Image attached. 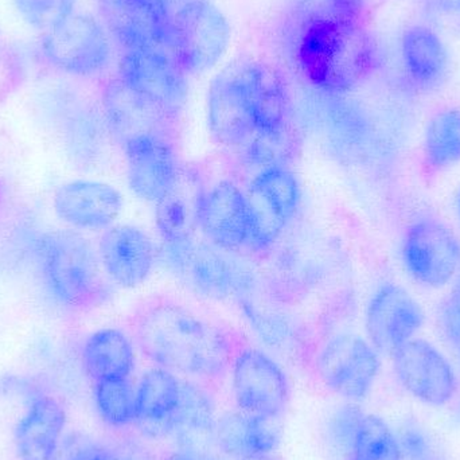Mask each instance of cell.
Listing matches in <instances>:
<instances>
[{
  "label": "cell",
  "mask_w": 460,
  "mask_h": 460,
  "mask_svg": "<svg viewBox=\"0 0 460 460\" xmlns=\"http://www.w3.org/2000/svg\"><path fill=\"white\" fill-rule=\"evenodd\" d=\"M208 123L220 145L241 147L252 137L286 142L289 102L280 75L261 59H233L208 91Z\"/></svg>",
  "instance_id": "obj_1"
},
{
  "label": "cell",
  "mask_w": 460,
  "mask_h": 460,
  "mask_svg": "<svg viewBox=\"0 0 460 460\" xmlns=\"http://www.w3.org/2000/svg\"><path fill=\"white\" fill-rule=\"evenodd\" d=\"M135 334L143 353L164 369L209 378L223 375L229 365L232 350L223 330L178 303L146 305Z\"/></svg>",
  "instance_id": "obj_2"
},
{
  "label": "cell",
  "mask_w": 460,
  "mask_h": 460,
  "mask_svg": "<svg viewBox=\"0 0 460 460\" xmlns=\"http://www.w3.org/2000/svg\"><path fill=\"white\" fill-rule=\"evenodd\" d=\"M296 59L303 75L315 88L342 94L375 70L377 48L361 23L316 19L302 23Z\"/></svg>",
  "instance_id": "obj_3"
},
{
  "label": "cell",
  "mask_w": 460,
  "mask_h": 460,
  "mask_svg": "<svg viewBox=\"0 0 460 460\" xmlns=\"http://www.w3.org/2000/svg\"><path fill=\"white\" fill-rule=\"evenodd\" d=\"M40 254L49 291L59 305L83 310L102 297V262L88 238L75 230L48 233Z\"/></svg>",
  "instance_id": "obj_4"
},
{
  "label": "cell",
  "mask_w": 460,
  "mask_h": 460,
  "mask_svg": "<svg viewBox=\"0 0 460 460\" xmlns=\"http://www.w3.org/2000/svg\"><path fill=\"white\" fill-rule=\"evenodd\" d=\"M161 256L172 275L207 299L241 297L254 288L251 270L212 243L193 237L164 243Z\"/></svg>",
  "instance_id": "obj_5"
},
{
  "label": "cell",
  "mask_w": 460,
  "mask_h": 460,
  "mask_svg": "<svg viewBox=\"0 0 460 460\" xmlns=\"http://www.w3.org/2000/svg\"><path fill=\"white\" fill-rule=\"evenodd\" d=\"M230 37L228 18L210 0H191L172 13L170 50L186 75L213 69L226 56Z\"/></svg>",
  "instance_id": "obj_6"
},
{
  "label": "cell",
  "mask_w": 460,
  "mask_h": 460,
  "mask_svg": "<svg viewBox=\"0 0 460 460\" xmlns=\"http://www.w3.org/2000/svg\"><path fill=\"white\" fill-rule=\"evenodd\" d=\"M402 256L407 272L427 288H443L460 273L459 237L438 218H419L408 226Z\"/></svg>",
  "instance_id": "obj_7"
},
{
  "label": "cell",
  "mask_w": 460,
  "mask_h": 460,
  "mask_svg": "<svg viewBox=\"0 0 460 460\" xmlns=\"http://www.w3.org/2000/svg\"><path fill=\"white\" fill-rule=\"evenodd\" d=\"M119 78L132 91L175 119L188 102L186 72L170 51L126 50L119 61Z\"/></svg>",
  "instance_id": "obj_8"
},
{
  "label": "cell",
  "mask_w": 460,
  "mask_h": 460,
  "mask_svg": "<svg viewBox=\"0 0 460 460\" xmlns=\"http://www.w3.org/2000/svg\"><path fill=\"white\" fill-rule=\"evenodd\" d=\"M42 50L46 59L67 75H97L111 61V40L107 31L93 16H72L43 35Z\"/></svg>",
  "instance_id": "obj_9"
},
{
  "label": "cell",
  "mask_w": 460,
  "mask_h": 460,
  "mask_svg": "<svg viewBox=\"0 0 460 460\" xmlns=\"http://www.w3.org/2000/svg\"><path fill=\"white\" fill-rule=\"evenodd\" d=\"M380 369L378 351L369 341L356 334L332 338L316 359V370L324 385L350 402L367 399Z\"/></svg>",
  "instance_id": "obj_10"
},
{
  "label": "cell",
  "mask_w": 460,
  "mask_h": 460,
  "mask_svg": "<svg viewBox=\"0 0 460 460\" xmlns=\"http://www.w3.org/2000/svg\"><path fill=\"white\" fill-rule=\"evenodd\" d=\"M253 245L267 249L280 238L300 202V188L294 172L281 164L261 170L248 193Z\"/></svg>",
  "instance_id": "obj_11"
},
{
  "label": "cell",
  "mask_w": 460,
  "mask_h": 460,
  "mask_svg": "<svg viewBox=\"0 0 460 460\" xmlns=\"http://www.w3.org/2000/svg\"><path fill=\"white\" fill-rule=\"evenodd\" d=\"M394 373L402 388L423 404L440 408L458 392V377L450 359L429 341L413 338L394 356Z\"/></svg>",
  "instance_id": "obj_12"
},
{
  "label": "cell",
  "mask_w": 460,
  "mask_h": 460,
  "mask_svg": "<svg viewBox=\"0 0 460 460\" xmlns=\"http://www.w3.org/2000/svg\"><path fill=\"white\" fill-rule=\"evenodd\" d=\"M233 394L241 412L260 419H278L289 399V384L280 365L259 349L235 357Z\"/></svg>",
  "instance_id": "obj_13"
},
{
  "label": "cell",
  "mask_w": 460,
  "mask_h": 460,
  "mask_svg": "<svg viewBox=\"0 0 460 460\" xmlns=\"http://www.w3.org/2000/svg\"><path fill=\"white\" fill-rule=\"evenodd\" d=\"M426 313L420 303L399 284L384 283L367 303L365 327L378 353L394 356L423 329Z\"/></svg>",
  "instance_id": "obj_14"
},
{
  "label": "cell",
  "mask_w": 460,
  "mask_h": 460,
  "mask_svg": "<svg viewBox=\"0 0 460 460\" xmlns=\"http://www.w3.org/2000/svg\"><path fill=\"white\" fill-rule=\"evenodd\" d=\"M123 148L129 189L142 201L158 204L182 180L177 151L169 134L137 137Z\"/></svg>",
  "instance_id": "obj_15"
},
{
  "label": "cell",
  "mask_w": 460,
  "mask_h": 460,
  "mask_svg": "<svg viewBox=\"0 0 460 460\" xmlns=\"http://www.w3.org/2000/svg\"><path fill=\"white\" fill-rule=\"evenodd\" d=\"M197 226L208 243L228 253L253 245L248 199L229 181L218 182L202 194Z\"/></svg>",
  "instance_id": "obj_16"
},
{
  "label": "cell",
  "mask_w": 460,
  "mask_h": 460,
  "mask_svg": "<svg viewBox=\"0 0 460 460\" xmlns=\"http://www.w3.org/2000/svg\"><path fill=\"white\" fill-rule=\"evenodd\" d=\"M111 34L126 50H170L172 11L148 0H102Z\"/></svg>",
  "instance_id": "obj_17"
},
{
  "label": "cell",
  "mask_w": 460,
  "mask_h": 460,
  "mask_svg": "<svg viewBox=\"0 0 460 460\" xmlns=\"http://www.w3.org/2000/svg\"><path fill=\"white\" fill-rule=\"evenodd\" d=\"M102 270L121 288H137L146 283L156 262L153 238L137 226H112L100 238Z\"/></svg>",
  "instance_id": "obj_18"
},
{
  "label": "cell",
  "mask_w": 460,
  "mask_h": 460,
  "mask_svg": "<svg viewBox=\"0 0 460 460\" xmlns=\"http://www.w3.org/2000/svg\"><path fill=\"white\" fill-rule=\"evenodd\" d=\"M53 205L59 220L73 228L107 230L120 217L124 199L110 183L78 180L64 183Z\"/></svg>",
  "instance_id": "obj_19"
},
{
  "label": "cell",
  "mask_w": 460,
  "mask_h": 460,
  "mask_svg": "<svg viewBox=\"0 0 460 460\" xmlns=\"http://www.w3.org/2000/svg\"><path fill=\"white\" fill-rule=\"evenodd\" d=\"M102 111L111 134L121 146L148 135L169 134L172 119L119 77L105 85Z\"/></svg>",
  "instance_id": "obj_20"
},
{
  "label": "cell",
  "mask_w": 460,
  "mask_h": 460,
  "mask_svg": "<svg viewBox=\"0 0 460 460\" xmlns=\"http://www.w3.org/2000/svg\"><path fill=\"white\" fill-rule=\"evenodd\" d=\"M66 415L53 397L31 400L15 427V446L19 460H53L61 445Z\"/></svg>",
  "instance_id": "obj_21"
},
{
  "label": "cell",
  "mask_w": 460,
  "mask_h": 460,
  "mask_svg": "<svg viewBox=\"0 0 460 460\" xmlns=\"http://www.w3.org/2000/svg\"><path fill=\"white\" fill-rule=\"evenodd\" d=\"M402 61L411 83L421 91L442 85L448 73L447 48L431 27L413 24L402 38Z\"/></svg>",
  "instance_id": "obj_22"
},
{
  "label": "cell",
  "mask_w": 460,
  "mask_h": 460,
  "mask_svg": "<svg viewBox=\"0 0 460 460\" xmlns=\"http://www.w3.org/2000/svg\"><path fill=\"white\" fill-rule=\"evenodd\" d=\"M180 399L181 381L170 370H148L135 391V421L154 437L169 434Z\"/></svg>",
  "instance_id": "obj_23"
},
{
  "label": "cell",
  "mask_w": 460,
  "mask_h": 460,
  "mask_svg": "<svg viewBox=\"0 0 460 460\" xmlns=\"http://www.w3.org/2000/svg\"><path fill=\"white\" fill-rule=\"evenodd\" d=\"M83 361L94 383L126 380L135 367L134 345L126 332L115 327H105L86 340Z\"/></svg>",
  "instance_id": "obj_24"
},
{
  "label": "cell",
  "mask_w": 460,
  "mask_h": 460,
  "mask_svg": "<svg viewBox=\"0 0 460 460\" xmlns=\"http://www.w3.org/2000/svg\"><path fill=\"white\" fill-rule=\"evenodd\" d=\"M273 420L276 419L253 418L241 411L226 413L216 424L218 447L233 458L270 456L279 442Z\"/></svg>",
  "instance_id": "obj_25"
},
{
  "label": "cell",
  "mask_w": 460,
  "mask_h": 460,
  "mask_svg": "<svg viewBox=\"0 0 460 460\" xmlns=\"http://www.w3.org/2000/svg\"><path fill=\"white\" fill-rule=\"evenodd\" d=\"M327 113L330 145L337 155L349 162H358L373 148L372 124L359 105L335 97Z\"/></svg>",
  "instance_id": "obj_26"
},
{
  "label": "cell",
  "mask_w": 460,
  "mask_h": 460,
  "mask_svg": "<svg viewBox=\"0 0 460 460\" xmlns=\"http://www.w3.org/2000/svg\"><path fill=\"white\" fill-rule=\"evenodd\" d=\"M216 424L215 407L207 392L181 381L180 405L172 420V432L181 447L202 453V446L215 438Z\"/></svg>",
  "instance_id": "obj_27"
},
{
  "label": "cell",
  "mask_w": 460,
  "mask_h": 460,
  "mask_svg": "<svg viewBox=\"0 0 460 460\" xmlns=\"http://www.w3.org/2000/svg\"><path fill=\"white\" fill-rule=\"evenodd\" d=\"M423 155L431 172L460 164V108H443L431 116L424 129Z\"/></svg>",
  "instance_id": "obj_28"
},
{
  "label": "cell",
  "mask_w": 460,
  "mask_h": 460,
  "mask_svg": "<svg viewBox=\"0 0 460 460\" xmlns=\"http://www.w3.org/2000/svg\"><path fill=\"white\" fill-rule=\"evenodd\" d=\"M185 188L181 180L169 196L155 204L156 228L164 243H177L193 237L202 196H191Z\"/></svg>",
  "instance_id": "obj_29"
},
{
  "label": "cell",
  "mask_w": 460,
  "mask_h": 460,
  "mask_svg": "<svg viewBox=\"0 0 460 460\" xmlns=\"http://www.w3.org/2000/svg\"><path fill=\"white\" fill-rule=\"evenodd\" d=\"M350 460H402L399 438L394 429L376 415H364L359 421Z\"/></svg>",
  "instance_id": "obj_30"
},
{
  "label": "cell",
  "mask_w": 460,
  "mask_h": 460,
  "mask_svg": "<svg viewBox=\"0 0 460 460\" xmlns=\"http://www.w3.org/2000/svg\"><path fill=\"white\" fill-rule=\"evenodd\" d=\"M243 313L251 323L252 329L270 348H283L289 341L291 326L286 315L270 303L256 296L253 289L240 297Z\"/></svg>",
  "instance_id": "obj_31"
},
{
  "label": "cell",
  "mask_w": 460,
  "mask_h": 460,
  "mask_svg": "<svg viewBox=\"0 0 460 460\" xmlns=\"http://www.w3.org/2000/svg\"><path fill=\"white\" fill-rule=\"evenodd\" d=\"M94 402L108 426L126 427L135 421V392L129 378L96 383Z\"/></svg>",
  "instance_id": "obj_32"
},
{
  "label": "cell",
  "mask_w": 460,
  "mask_h": 460,
  "mask_svg": "<svg viewBox=\"0 0 460 460\" xmlns=\"http://www.w3.org/2000/svg\"><path fill=\"white\" fill-rule=\"evenodd\" d=\"M19 15L43 34L75 13L77 0H13Z\"/></svg>",
  "instance_id": "obj_33"
},
{
  "label": "cell",
  "mask_w": 460,
  "mask_h": 460,
  "mask_svg": "<svg viewBox=\"0 0 460 460\" xmlns=\"http://www.w3.org/2000/svg\"><path fill=\"white\" fill-rule=\"evenodd\" d=\"M364 415L365 413L356 405H346L337 411L332 418L330 424L332 442L346 456H350L351 446H353L359 421Z\"/></svg>",
  "instance_id": "obj_34"
},
{
  "label": "cell",
  "mask_w": 460,
  "mask_h": 460,
  "mask_svg": "<svg viewBox=\"0 0 460 460\" xmlns=\"http://www.w3.org/2000/svg\"><path fill=\"white\" fill-rule=\"evenodd\" d=\"M112 456L113 451L93 440L73 437L59 445L53 460H111Z\"/></svg>",
  "instance_id": "obj_35"
},
{
  "label": "cell",
  "mask_w": 460,
  "mask_h": 460,
  "mask_svg": "<svg viewBox=\"0 0 460 460\" xmlns=\"http://www.w3.org/2000/svg\"><path fill=\"white\" fill-rule=\"evenodd\" d=\"M397 438H399L402 456H405L408 460H427L437 456L426 432L412 421L402 424Z\"/></svg>",
  "instance_id": "obj_36"
},
{
  "label": "cell",
  "mask_w": 460,
  "mask_h": 460,
  "mask_svg": "<svg viewBox=\"0 0 460 460\" xmlns=\"http://www.w3.org/2000/svg\"><path fill=\"white\" fill-rule=\"evenodd\" d=\"M447 307L450 308L453 315L456 316V321L460 323V273L458 275V280H456V286H454L453 292H451L450 299L446 302Z\"/></svg>",
  "instance_id": "obj_37"
},
{
  "label": "cell",
  "mask_w": 460,
  "mask_h": 460,
  "mask_svg": "<svg viewBox=\"0 0 460 460\" xmlns=\"http://www.w3.org/2000/svg\"><path fill=\"white\" fill-rule=\"evenodd\" d=\"M169 460H210V456L204 453H199V451L182 448V450L178 451Z\"/></svg>",
  "instance_id": "obj_38"
},
{
  "label": "cell",
  "mask_w": 460,
  "mask_h": 460,
  "mask_svg": "<svg viewBox=\"0 0 460 460\" xmlns=\"http://www.w3.org/2000/svg\"><path fill=\"white\" fill-rule=\"evenodd\" d=\"M148 2L154 3V4L159 5V7L166 8V10L172 11V13H174L175 8L178 7V0H148Z\"/></svg>",
  "instance_id": "obj_39"
},
{
  "label": "cell",
  "mask_w": 460,
  "mask_h": 460,
  "mask_svg": "<svg viewBox=\"0 0 460 460\" xmlns=\"http://www.w3.org/2000/svg\"><path fill=\"white\" fill-rule=\"evenodd\" d=\"M240 460H276L273 459V456H246V458Z\"/></svg>",
  "instance_id": "obj_40"
},
{
  "label": "cell",
  "mask_w": 460,
  "mask_h": 460,
  "mask_svg": "<svg viewBox=\"0 0 460 460\" xmlns=\"http://www.w3.org/2000/svg\"><path fill=\"white\" fill-rule=\"evenodd\" d=\"M111 460H134L129 458V456H119V454L113 453L112 458Z\"/></svg>",
  "instance_id": "obj_41"
},
{
  "label": "cell",
  "mask_w": 460,
  "mask_h": 460,
  "mask_svg": "<svg viewBox=\"0 0 460 460\" xmlns=\"http://www.w3.org/2000/svg\"><path fill=\"white\" fill-rule=\"evenodd\" d=\"M456 210H458V216L460 220V190L458 193V197H456Z\"/></svg>",
  "instance_id": "obj_42"
},
{
  "label": "cell",
  "mask_w": 460,
  "mask_h": 460,
  "mask_svg": "<svg viewBox=\"0 0 460 460\" xmlns=\"http://www.w3.org/2000/svg\"><path fill=\"white\" fill-rule=\"evenodd\" d=\"M191 2V0H178V7H180L181 4H183V3Z\"/></svg>",
  "instance_id": "obj_43"
},
{
  "label": "cell",
  "mask_w": 460,
  "mask_h": 460,
  "mask_svg": "<svg viewBox=\"0 0 460 460\" xmlns=\"http://www.w3.org/2000/svg\"><path fill=\"white\" fill-rule=\"evenodd\" d=\"M427 460H439L438 459V456H432V458L427 459Z\"/></svg>",
  "instance_id": "obj_44"
},
{
  "label": "cell",
  "mask_w": 460,
  "mask_h": 460,
  "mask_svg": "<svg viewBox=\"0 0 460 460\" xmlns=\"http://www.w3.org/2000/svg\"><path fill=\"white\" fill-rule=\"evenodd\" d=\"M210 460H218V459H216V458H213V456H210Z\"/></svg>",
  "instance_id": "obj_45"
},
{
  "label": "cell",
  "mask_w": 460,
  "mask_h": 460,
  "mask_svg": "<svg viewBox=\"0 0 460 460\" xmlns=\"http://www.w3.org/2000/svg\"><path fill=\"white\" fill-rule=\"evenodd\" d=\"M458 4H459V7H460V0H458Z\"/></svg>",
  "instance_id": "obj_46"
}]
</instances>
